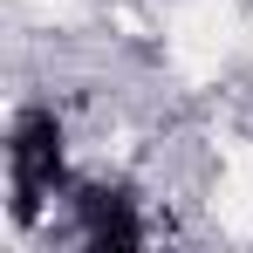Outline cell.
I'll return each mask as SVG.
<instances>
[{
  "instance_id": "cell-2",
  "label": "cell",
  "mask_w": 253,
  "mask_h": 253,
  "mask_svg": "<svg viewBox=\"0 0 253 253\" xmlns=\"http://www.w3.org/2000/svg\"><path fill=\"white\" fill-rule=\"evenodd\" d=\"M69 206H76V240L96 253H130L151 240V226H144V212L124 185H83Z\"/></svg>"
},
{
  "instance_id": "cell-1",
  "label": "cell",
  "mask_w": 253,
  "mask_h": 253,
  "mask_svg": "<svg viewBox=\"0 0 253 253\" xmlns=\"http://www.w3.org/2000/svg\"><path fill=\"white\" fill-rule=\"evenodd\" d=\"M7 192H14V219L28 226L48 199L69 192V130L48 103H28L7 124Z\"/></svg>"
}]
</instances>
